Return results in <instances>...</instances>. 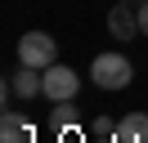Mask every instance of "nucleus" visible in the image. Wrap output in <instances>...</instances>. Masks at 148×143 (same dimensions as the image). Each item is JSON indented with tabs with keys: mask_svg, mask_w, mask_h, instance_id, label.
Masks as SVG:
<instances>
[{
	"mask_svg": "<svg viewBox=\"0 0 148 143\" xmlns=\"http://www.w3.org/2000/svg\"><path fill=\"white\" fill-rule=\"evenodd\" d=\"M9 94H18V98H45V72H36V67H23L18 63V72L9 76Z\"/></svg>",
	"mask_w": 148,
	"mask_h": 143,
	"instance_id": "nucleus-4",
	"label": "nucleus"
},
{
	"mask_svg": "<svg viewBox=\"0 0 148 143\" xmlns=\"http://www.w3.org/2000/svg\"><path fill=\"white\" fill-rule=\"evenodd\" d=\"M139 36H148V0L139 5Z\"/></svg>",
	"mask_w": 148,
	"mask_h": 143,
	"instance_id": "nucleus-10",
	"label": "nucleus"
},
{
	"mask_svg": "<svg viewBox=\"0 0 148 143\" xmlns=\"http://www.w3.org/2000/svg\"><path fill=\"white\" fill-rule=\"evenodd\" d=\"M108 31L117 36V40H135V31H139V9L117 0V5L108 9Z\"/></svg>",
	"mask_w": 148,
	"mask_h": 143,
	"instance_id": "nucleus-5",
	"label": "nucleus"
},
{
	"mask_svg": "<svg viewBox=\"0 0 148 143\" xmlns=\"http://www.w3.org/2000/svg\"><path fill=\"white\" fill-rule=\"evenodd\" d=\"M81 94V76H76L67 63H54V67H45V98L49 103H67V98Z\"/></svg>",
	"mask_w": 148,
	"mask_h": 143,
	"instance_id": "nucleus-3",
	"label": "nucleus"
},
{
	"mask_svg": "<svg viewBox=\"0 0 148 143\" xmlns=\"http://www.w3.org/2000/svg\"><path fill=\"white\" fill-rule=\"evenodd\" d=\"M112 143H148V116L144 112H130L126 121H117Z\"/></svg>",
	"mask_w": 148,
	"mask_h": 143,
	"instance_id": "nucleus-7",
	"label": "nucleus"
},
{
	"mask_svg": "<svg viewBox=\"0 0 148 143\" xmlns=\"http://www.w3.org/2000/svg\"><path fill=\"white\" fill-rule=\"evenodd\" d=\"M58 143H81V134L76 130H58Z\"/></svg>",
	"mask_w": 148,
	"mask_h": 143,
	"instance_id": "nucleus-11",
	"label": "nucleus"
},
{
	"mask_svg": "<svg viewBox=\"0 0 148 143\" xmlns=\"http://www.w3.org/2000/svg\"><path fill=\"white\" fill-rule=\"evenodd\" d=\"M0 143H36V130L23 112H5L0 116Z\"/></svg>",
	"mask_w": 148,
	"mask_h": 143,
	"instance_id": "nucleus-6",
	"label": "nucleus"
},
{
	"mask_svg": "<svg viewBox=\"0 0 148 143\" xmlns=\"http://www.w3.org/2000/svg\"><path fill=\"white\" fill-rule=\"evenodd\" d=\"M18 63L23 67H36V72L54 67L58 63V40L49 31H23L18 36Z\"/></svg>",
	"mask_w": 148,
	"mask_h": 143,
	"instance_id": "nucleus-2",
	"label": "nucleus"
},
{
	"mask_svg": "<svg viewBox=\"0 0 148 143\" xmlns=\"http://www.w3.org/2000/svg\"><path fill=\"white\" fill-rule=\"evenodd\" d=\"M90 134H94V143H112V134H117V121H108V116H94Z\"/></svg>",
	"mask_w": 148,
	"mask_h": 143,
	"instance_id": "nucleus-9",
	"label": "nucleus"
},
{
	"mask_svg": "<svg viewBox=\"0 0 148 143\" xmlns=\"http://www.w3.org/2000/svg\"><path fill=\"white\" fill-rule=\"evenodd\" d=\"M49 125H54V130H76V98H67V103H54V112H49Z\"/></svg>",
	"mask_w": 148,
	"mask_h": 143,
	"instance_id": "nucleus-8",
	"label": "nucleus"
},
{
	"mask_svg": "<svg viewBox=\"0 0 148 143\" xmlns=\"http://www.w3.org/2000/svg\"><path fill=\"white\" fill-rule=\"evenodd\" d=\"M90 80L99 89H126L130 80H135V63L126 58V54H117V49H103V54H94V63H90Z\"/></svg>",
	"mask_w": 148,
	"mask_h": 143,
	"instance_id": "nucleus-1",
	"label": "nucleus"
},
{
	"mask_svg": "<svg viewBox=\"0 0 148 143\" xmlns=\"http://www.w3.org/2000/svg\"><path fill=\"white\" fill-rule=\"evenodd\" d=\"M121 5H130V0H121Z\"/></svg>",
	"mask_w": 148,
	"mask_h": 143,
	"instance_id": "nucleus-12",
	"label": "nucleus"
}]
</instances>
